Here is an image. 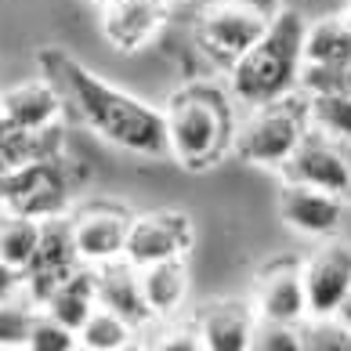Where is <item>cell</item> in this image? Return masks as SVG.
Masks as SVG:
<instances>
[{
    "instance_id": "8992f818",
    "label": "cell",
    "mask_w": 351,
    "mask_h": 351,
    "mask_svg": "<svg viewBox=\"0 0 351 351\" xmlns=\"http://www.w3.org/2000/svg\"><path fill=\"white\" fill-rule=\"evenodd\" d=\"M66 206H69V181L51 156L19 163L4 185V196H0V210L25 214L36 221L66 217Z\"/></svg>"
},
{
    "instance_id": "4dcf8cb0",
    "label": "cell",
    "mask_w": 351,
    "mask_h": 351,
    "mask_svg": "<svg viewBox=\"0 0 351 351\" xmlns=\"http://www.w3.org/2000/svg\"><path fill=\"white\" fill-rule=\"evenodd\" d=\"M337 319H341V322H344V326L351 330V293L344 297V304H341V311H337Z\"/></svg>"
},
{
    "instance_id": "5bb4252c",
    "label": "cell",
    "mask_w": 351,
    "mask_h": 351,
    "mask_svg": "<svg viewBox=\"0 0 351 351\" xmlns=\"http://www.w3.org/2000/svg\"><path fill=\"white\" fill-rule=\"evenodd\" d=\"M167 0H112L101 8V36L123 55L156 40Z\"/></svg>"
},
{
    "instance_id": "ba28073f",
    "label": "cell",
    "mask_w": 351,
    "mask_h": 351,
    "mask_svg": "<svg viewBox=\"0 0 351 351\" xmlns=\"http://www.w3.org/2000/svg\"><path fill=\"white\" fill-rule=\"evenodd\" d=\"M76 268H84L80 254L73 243V221L66 217H51L40 228V246H36L25 276V301L33 308H44V301L66 282Z\"/></svg>"
},
{
    "instance_id": "f1b7e54d",
    "label": "cell",
    "mask_w": 351,
    "mask_h": 351,
    "mask_svg": "<svg viewBox=\"0 0 351 351\" xmlns=\"http://www.w3.org/2000/svg\"><path fill=\"white\" fill-rule=\"evenodd\" d=\"M163 337L167 341H160V348H167V351H199L203 348V337L196 326L192 330H167Z\"/></svg>"
},
{
    "instance_id": "603a6c76",
    "label": "cell",
    "mask_w": 351,
    "mask_h": 351,
    "mask_svg": "<svg viewBox=\"0 0 351 351\" xmlns=\"http://www.w3.org/2000/svg\"><path fill=\"white\" fill-rule=\"evenodd\" d=\"M76 337H80V348H87V351H123L134 344L138 330L123 315H116V311L98 304Z\"/></svg>"
},
{
    "instance_id": "83f0119b",
    "label": "cell",
    "mask_w": 351,
    "mask_h": 351,
    "mask_svg": "<svg viewBox=\"0 0 351 351\" xmlns=\"http://www.w3.org/2000/svg\"><path fill=\"white\" fill-rule=\"evenodd\" d=\"M19 297H25V276L19 268H11V265L0 261V304L19 301Z\"/></svg>"
},
{
    "instance_id": "7a4b0ae2",
    "label": "cell",
    "mask_w": 351,
    "mask_h": 351,
    "mask_svg": "<svg viewBox=\"0 0 351 351\" xmlns=\"http://www.w3.org/2000/svg\"><path fill=\"white\" fill-rule=\"evenodd\" d=\"M304 33H308V22L293 8H286L276 19H268V29L257 36V44L228 66L232 98L239 106H250V109H261V106H271V101L290 98L301 87Z\"/></svg>"
},
{
    "instance_id": "7c38bea8",
    "label": "cell",
    "mask_w": 351,
    "mask_h": 351,
    "mask_svg": "<svg viewBox=\"0 0 351 351\" xmlns=\"http://www.w3.org/2000/svg\"><path fill=\"white\" fill-rule=\"evenodd\" d=\"M127 232H131V217L112 206H95L84 210L73 221V243L80 261L90 268H101L109 261H120L127 250Z\"/></svg>"
},
{
    "instance_id": "1f68e13d",
    "label": "cell",
    "mask_w": 351,
    "mask_h": 351,
    "mask_svg": "<svg viewBox=\"0 0 351 351\" xmlns=\"http://www.w3.org/2000/svg\"><path fill=\"white\" fill-rule=\"evenodd\" d=\"M337 19H341V22L348 25V33H351V8H348V11H341V15H337Z\"/></svg>"
},
{
    "instance_id": "44dd1931",
    "label": "cell",
    "mask_w": 351,
    "mask_h": 351,
    "mask_svg": "<svg viewBox=\"0 0 351 351\" xmlns=\"http://www.w3.org/2000/svg\"><path fill=\"white\" fill-rule=\"evenodd\" d=\"M40 228H44V221L4 210L0 214V261L25 271L36 246H40Z\"/></svg>"
},
{
    "instance_id": "4fadbf2b",
    "label": "cell",
    "mask_w": 351,
    "mask_h": 351,
    "mask_svg": "<svg viewBox=\"0 0 351 351\" xmlns=\"http://www.w3.org/2000/svg\"><path fill=\"white\" fill-rule=\"evenodd\" d=\"M254 311L257 319L268 322H290V326H304L308 322V293L304 279L297 265H276L257 276L254 286Z\"/></svg>"
},
{
    "instance_id": "7402d4cb",
    "label": "cell",
    "mask_w": 351,
    "mask_h": 351,
    "mask_svg": "<svg viewBox=\"0 0 351 351\" xmlns=\"http://www.w3.org/2000/svg\"><path fill=\"white\" fill-rule=\"evenodd\" d=\"M304 62L311 66H344L351 62V33L341 19H326V22H315L308 25L304 33Z\"/></svg>"
},
{
    "instance_id": "2e32d148",
    "label": "cell",
    "mask_w": 351,
    "mask_h": 351,
    "mask_svg": "<svg viewBox=\"0 0 351 351\" xmlns=\"http://www.w3.org/2000/svg\"><path fill=\"white\" fill-rule=\"evenodd\" d=\"M95 286H98V304L116 311V315H123L138 333L156 322L149 304H145V293H141V276L131 261L120 257V261L95 268Z\"/></svg>"
},
{
    "instance_id": "277c9868",
    "label": "cell",
    "mask_w": 351,
    "mask_h": 351,
    "mask_svg": "<svg viewBox=\"0 0 351 351\" xmlns=\"http://www.w3.org/2000/svg\"><path fill=\"white\" fill-rule=\"evenodd\" d=\"M308 138V112L304 106H290V98L271 101V106L254 109V116L246 123L236 127V141L232 152L246 160L250 167H279L297 152V145Z\"/></svg>"
},
{
    "instance_id": "484cf974",
    "label": "cell",
    "mask_w": 351,
    "mask_h": 351,
    "mask_svg": "<svg viewBox=\"0 0 351 351\" xmlns=\"http://www.w3.org/2000/svg\"><path fill=\"white\" fill-rule=\"evenodd\" d=\"M33 319H36V308H25V304H19V301L0 304V351L25 348V344H29Z\"/></svg>"
},
{
    "instance_id": "9a60e30c",
    "label": "cell",
    "mask_w": 351,
    "mask_h": 351,
    "mask_svg": "<svg viewBox=\"0 0 351 351\" xmlns=\"http://www.w3.org/2000/svg\"><path fill=\"white\" fill-rule=\"evenodd\" d=\"M62 106H66V95L47 76L0 90V120L22 131H51L62 116Z\"/></svg>"
},
{
    "instance_id": "e0dca14e",
    "label": "cell",
    "mask_w": 351,
    "mask_h": 351,
    "mask_svg": "<svg viewBox=\"0 0 351 351\" xmlns=\"http://www.w3.org/2000/svg\"><path fill=\"white\" fill-rule=\"evenodd\" d=\"M196 330L210 351H246L254 348L257 311L246 301H214L199 311Z\"/></svg>"
},
{
    "instance_id": "d6a6232c",
    "label": "cell",
    "mask_w": 351,
    "mask_h": 351,
    "mask_svg": "<svg viewBox=\"0 0 351 351\" xmlns=\"http://www.w3.org/2000/svg\"><path fill=\"white\" fill-rule=\"evenodd\" d=\"M90 4H95V8L101 11V8H106V4H112V0H90Z\"/></svg>"
},
{
    "instance_id": "d6986e66",
    "label": "cell",
    "mask_w": 351,
    "mask_h": 351,
    "mask_svg": "<svg viewBox=\"0 0 351 351\" xmlns=\"http://www.w3.org/2000/svg\"><path fill=\"white\" fill-rule=\"evenodd\" d=\"M98 308V286H95V268L84 265L58 286L55 293L44 301L40 311H47L51 319H58L62 326H69L73 333H80V326L90 319V311Z\"/></svg>"
},
{
    "instance_id": "6da1fadb",
    "label": "cell",
    "mask_w": 351,
    "mask_h": 351,
    "mask_svg": "<svg viewBox=\"0 0 351 351\" xmlns=\"http://www.w3.org/2000/svg\"><path fill=\"white\" fill-rule=\"evenodd\" d=\"M40 69L47 80H55L58 90L66 95V101L80 112V120L95 131L98 138H106L109 145L145 156V160H163L171 156V141H167V112L152 109L149 101H141L127 90L106 84L98 73H90L80 66L73 55H66L62 47H44Z\"/></svg>"
},
{
    "instance_id": "5b68a950",
    "label": "cell",
    "mask_w": 351,
    "mask_h": 351,
    "mask_svg": "<svg viewBox=\"0 0 351 351\" xmlns=\"http://www.w3.org/2000/svg\"><path fill=\"white\" fill-rule=\"evenodd\" d=\"M268 29V15L250 0H217L199 15L196 44L217 66H232L257 44V36Z\"/></svg>"
},
{
    "instance_id": "d4e9b609",
    "label": "cell",
    "mask_w": 351,
    "mask_h": 351,
    "mask_svg": "<svg viewBox=\"0 0 351 351\" xmlns=\"http://www.w3.org/2000/svg\"><path fill=\"white\" fill-rule=\"evenodd\" d=\"M304 348L315 351H351V330L344 326L341 319H308L301 326Z\"/></svg>"
},
{
    "instance_id": "cb8c5ba5",
    "label": "cell",
    "mask_w": 351,
    "mask_h": 351,
    "mask_svg": "<svg viewBox=\"0 0 351 351\" xmlns=\"http://www.w3.org/2000/svg\"><path fill=\"white\" fill-rule=\"evenodd\" d=\"M33 351H73L80 348V337H76L69 326H62L58 319H51L47 311H36L33 330H29V344Z\"/></svg>"
},
{
    "instance_id": "9c48e42d",
    "label": "cell",
    "mask_w": 351,
    "mask_h": 351,
    "mask_svg": "<svg viewBox=\"0 0 351 351\" xmlns=\"http://www.w3.org/2000/svg\"><path fill=\"white\" fill-rule=\"evenodd\" d=\"M279 171H282L286 181L326 189L333 196L351 199V145L330 141L315 131H308V138L297 145V152L279 167Z\"/></svg>"
},
{
    "instance_id": "3957f363",
    "label": "cell",
    "mask_w": 351,
    "mask_h": 351,
    "mask_svg": "<svg viewBox=\"0 0 351 351\" xmlns=\"http://www.w3.org/2000/svg\"><path fill=\"white\" fill-rule=\"evenodd\" d=\"M167 141H171V156L185 171L214 167L236 141V127H232L225 98L206 87L174 95L171 109H167Z\"/></svg>"
},
{
    "instance_id": "52a82bcc",
    "label": "cell",
    "mask_w": 351,
    "mask_h": 351,
    "mask_svg": "<svg viewBox=\"0 0 351 351\" xmlns=\"http://www.w3.org/2000/svg\"><path fill=\"white\" fill-rule=\"evenodd\" d=\"M192 243H196V228H192L189 214L152 210V214L131 217L123 261H131L134 268H145L156 261H185Z\"/></svg>"
},
{
    "instance_id": "ffe728a7",
    "label": "cell",
    "mask_w": 351,
    "mask_h": 351,
    "mask_svg": "<svg viewBox=\"0 0 351 351\" xmlns=\"http://www.w3.org/2000/svg\"><path fill=\"white\" fill-rule=\"evenodd\" d=\"M308 131H315L330 141L351 145V90H315L304 95Z\"/></svg>"
},
{
    "instance_id": "4316f807",
    "label": "cell",
    "mask_w": 351,
    "mask_h": 351,
    "mask_svg": "<svg viewBox=\"0 0 351 351\" xmlns=\"http://www.w3.org/2000/svg\"><path fill=\"white\" fill-rule=\"evenodd\" d=\"M254 348H257V351H301V348H304V337H301V326L257 319Z\"/></svg>"
},
{
    "instance_id": "f546056e",
    "label": "cell",
    "mask_w": 351,
    "mask_h": 351,
    "mask_svg": "<svg viewBox=\"0 0 351 351\" xmlns=\"http://www.w3.org/2000/svg\"><path fill=\"white\" fill-rule=\"evenodd\" d=\"M11 171H15V167H11V160L4 152H0V196H4V185H8V178H11Z\"/></svg>"
},
{
    "instance_id": "30bf717a",
    "label": "cell",
    "mask_w": 351,
    "mask_h": 351,
    "mask_svg": "<svg viewBox=\"0 0 351 351\" xmlns=\"http://www.w3.org/2000/svg\"><path fill=\"white\" fill-rule=\"evenodd\" d=\"M304 293H308V319H333L344 297L351 293V246L326 243L301 265Z\"/></svg>"
},
{
    "instance_id": "ac0fdd59",
    "label": "cell",
    "mask_w": 351,
    "mask_h": 351,
    "mask_svg": "<svg viewBox=\"0 0 351 351\" xmlns=\"http://www.w3.org/2000/svg\"><path fill=\"white\" fill-rule=\"evenodd\" d=\"M138 276H141V293H145V304L152 311V319L171 322L189 297L185 261H156V265L138 268Z\"/></svg>"
},
{
    "instance_id": "8fae6325",
    "label": "cell",
    "mask_w": 351,
    "mask_h": 351,
    "mask_svg": "<svg viewBox=\"0 0 351 351\" xmlns=\"http://www.w3.org/2000/svg\"><path fill=\"white\" fill-rule=\"evenodd\" d=\"M344 196H333L326 189H311L286 181L279 196V217L290 225L297 236L308 239H333L344 225Z\"/></svg>"
}]
</instances>
